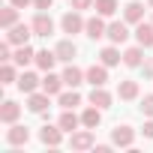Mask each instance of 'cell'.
I'll list each match as a JSON object with an SVG mask.
<instances>
[{"instance_id":"6da1fadb","label":"cell","mask_w":153,"mask_h":153,"mask_svg":"<svg viewBox=\"0 0 153 153\" xmlns=\"http://www.w3.org/2000/svg\"><path fill=\"white\" fill-rule=\"evenodd\" d=\"M30 36H33V27H27V24H12L6 30V42H12V45H27Z\"/></svg>"},{"instance_id":"7a4b0ae2","label":"cell","mask_w":153,"mask_h":153,"mask_svg":"<svg viewBox=\"0 0 153 153\" xmlns=\"http://www.w3.org/2000/svg\"><path fill=\"white\" fill-rule=\"evenodd\" d=\"M33 36H51L54 33V21H51V15L48 12H36V18H33Z\"/></svg>"},{"instance_id":"3957f363","label":"cell","mask_w":153,"mask_h":153,"mask_svg":"<svg viewBox=\"0 0 153 153\" xmlns=\"http://www.w3.org/2000/svg\"><path fill=\"white\" fill-rule=\"evenodd\" d=\"M87 81H90L93 87H102V84L108 81V66H105V63H102V66H96V63H93V66L87 69Z\"/></svg>"},{"instance_id":"277c9868","label":"cell","mask_w":153,"mask_h":153,"mask_svg":"<svg viewBox=\"0 0 153 153\" xmlns=\"http://www.w3.org/2000/svg\"><path fill=\"white\" fill-rule=\"evenodd\" d=\"M84 30H87V36H90V39H99V36H105V33H108V27H105V21H102L99 15H93V18H87V24H84Z\"/></svg>"},{"instance_id":"5b68a950","label":"cell","mask_w":153,"mask_h":153,"mask_svg":"<svg viewBox=\"0 0 153 153\" xmlns=\"http://www.w3.org/2000/svg\"><path fill=\"white\" fill-rule=\"evenodd\" d=\"M39 138H42V144H48V147H57V144L63 141V129H57V126H42Z\"/></svg>"},{"instance_id":"8992f818","label":"cell","mask_w":153,"mask_h":153,"mask_svg":"<svg viewBox=\"0 0 153 153\" xmlns=\"http://www.w3.org/2000/svg\"><path fill=\"white\" fill-rule=\"evenodd\" d=\"M132 138H135V132H132L129 126H117V129L111 132V141H114L117 147H132Z\"/></svg>"},{"instance_id":"52a82bcc","label":"cell","mask_w":153,"mask_h":153,"mask_svg":"<svg viewBox=\"0 0 153 153\" xmlns=\"http://www.w3.org/2000/svg\"><path fill=\"white\" fill-rule=\"evenodd\" d=\"M135 39H138L141 48H150V45H153V24L138 21V27H135Z\"/></svg>"},{"instance_id":"ba28073f","label":"cell","mask_w":153,"mask_h":153,"mask_svg":"<svg viewBox=\"0 0 153 153\" xmlns=\"http://www.w3.org/2000/svg\"><path fill=\"white\" fill-rule=\"evenodd\" d=\"M60 24H63V30H66V33H78V30H84V24H87V21H81V15H78V12H66Z\"/></svg>"},{"instance_id":"9c48e42d","label":"cell","mask_w":153,"mask_h":153,"mask_svg":"<svg viewBox=\"0 0 153 153\" xmlns=\"http://www.w3.org/2000/svg\"><path fill=\"white\" fill-rule=\"evenodd\" d=\"M75 54H78V48H75V42H72V39H63V42L57 45V60L72 63V60H75Z\"/></svg>"},{"instance_id":"30bf717a","label":"cell","mask_w":153,"mask_h":153,"mask_svg":"<svg viewBox=\"0 0 153 153\" xmlns=\"http://www.w3.org/2000/svg\"><path fill=\"white\" fill-rule=\"evenodd\" d=\"M93 147V132L84 129V132H72V150H87Z\"/></svg>"},{"instance_id":"8fae6325","label":"cell","mask_w":153,"mask_h":153,"mask_svg":"<svg viewBox=\"0 0 153 153\" xmlns=\"http://www.w3.org/2000/svg\"><path fill=\"white\" fill-rule=\"evenodd\" d=\"M27 108H30L33 114H45V108H48V93H45V90H42V93H30Z\"/></svg>"},{"instance_id":"7c38bea8","label":"cell","mask_w":153,"mask_h":153,"mask_svg":"<svg viewBox=\"0 0 153 153\" xmlns=\"http://www.w3.org/2000/svg\"><path fill=\"white\" fill-rule=\"evenodd\" d=\"M60 87H63V75H45L42 78V90L48 93V96H54V93H60Z\"/></svg>"},{"instance_id":"4fadbf2b","label":"cell","mask_w":153,"mask_h":153,"mask_svg":"<svg viewBox=\"0 0 153 153\" xmlns=\"http://www.w3.org/2000/svg\"><path fill=\"white\" fill-rule=\"evenodd\" d=\"M84 75H87V72H81L78 66H72V63H69V66H66V72H63V84H69V87H78Z\"/></svg>"},{"instance_id":"5bb4252c","label":"cell","mask_w":153,"mask_h":153,"mask_svg":"<svg viewBox=\"0 0 153 153\" xmlns=\"http://www.w3.org/2000/svg\"><path fill=\"white\" fill-rule=\"evenodd\" d=\"M18 114H21V108H18L12 99H6V102H3V108H0V120H3V123H15V120H18Z\"/></svg>"},{"instance_id":"9a60e30c","label":"cell","mask_w":153,"mask_h":153,"mask_svg":"<svg viewBox=\"0 0 153 153\" xmlns=\"http://www.w3.org/2000/svg\"><path fill=\"white\" fill-rule=\"evenodd\" d=\"M78 123H81V120L75 117L72 108H66V111L60 114V129H63V132H75V129H78Z\"/></svg>"},{"instance_id":"2e32d148","label":"cell","mask_w":153,"mask_h":153,"mask_svg":"<svg viewBox=\"0 0 153 153\" xmlns=\"http://www.w3.org/2000/svg\"><path fill=\"white\" fill-rule=\"evenodd\" d=\"M111 42H126V36H129V30H126V24L123 21H114L111 27H108V33H105Z\"/></svg>"},{"instance_id":"e0dca14e","label":"cell","mask_w":153,"mask_h":153,"mask_svg":"<svg viewBox=\"0 0 153 153\" xmlns=\"http://www.w3.org/2000/svg\"><path fill=\"white\" fill-rule=\"evenodd\" d=\"M12 60H15L18 66H27L30 60H36V51H33L30 45H18V51L12 54Z\"/></svg>"},{"instance_id":"ac0fdd59","label":"cell","mask_w":153,"mask_h":153,"mask_svg":"<svg viewBox=\"0 0 153 153\" xmlns=\"http://www.w3.org/2000/svg\"><path fill=\"white\" fill-rule=\"evenodd\" d=\"M57 63V51H36V66L51 72V66Z\"/></svg>"},{"instance_id":"d6986e66","label":"cell","mask_w":153,"mask_h":153,"mask_svg":"<svg viewBox=\"0 0 153 153\" xmlns=\"http://www.w3.org/2000/svg\"><path fill=\"white\" fill-rule=\"evenodd\" d=\"M99 111H102V108H96V105H93V108H87V111L81 114V123H84L87 129H96V126H99V120H102V114H99Z\"/></svg>"},{"instance_id":"ffe728a7","label":"cell","mask_w":153,"mask_h":153,"mask_svg":"<svg viewBox=\"0 0 153 153\" xmlns=\"http://www.w3.org/2000/svg\"><path fill=\"white\" fill-rule=\"evenodd\" d=\"M27 138H30V132H27L24 126H12V129L6 132V141H9V144H27Z\"/></svg>"},{"instance_id":"44dd1931","label":"cell","mask_w":153,"mask_h":153,"mask_svg":"<svg viewBox=\"0 0 153 153\" xmlns=\"http://www.w3.org/2000/svg\"><path fill=\"white\" fill-rule=\"evenodd\" d=\"M18 87H21L24 93H36V87H39V78H36L33 72H24L21 78H18Z\"/></svg>"},{"instance_id":"7402d4cb","label":"cell","mask_w":153,"mask_h":153,"mask_svg":"<svg viewBox=\"0 0 153 153\" xmlns=\"http://www.w3.org/2000/svg\"><path fill=\"white\" fill-rule=\"evenodd\" d=\"M90 102H93L96 108H108V105H111V93H105L102 87H93V93H90Z\"/></svg>"},{"instance_id":"603a6c76","label":"cell","mask_w":153,"mask_h":153,"mask_svg":"<svg viewBox=\"0 0 153 153\" xmlns=\"http://www.w3.org/2000/svg\"><path fill=\"white\" fill-rule=\"evenodd\" d=\"M15 21H18V6H12V3H9V9H3V12H0V24L9 30Z\"/></svg>"},{"instance_id":"cb8c5ba5","label":"cell","mask_w":153,"mask_h":153,"mask_svg":"<svg viewBox=\"0 0 153 153\" xmlns=\"http://www.w3.org/2000/svg\"><path fill=\"white\" fill-rule=\"evenodd\" d=\"M123 15H126V21H132V24H138V21L144 18V6H141V3H129Z\"/></svg>"},{"instance_id":"d4e9b609","label":"cell","mask_w":153,"mask_h":153,"mask_svg":"<svg viewBox=\"0 0 153 153\" xmlns=\"http://www.w3.org/2000/svg\"><path fill=\"white\" fill-rule=\"evenodd\" d=\"M117 93H120V99H135V96H138V84H135V81H120Z\"/></svg>"},{"instance_id":"484cf974","label":"cell","mask_w":153,"mask_h":153,"mask_svg":"<svg viewBox=\"0 0 153 153\" xmlns=\"http://www.w3.org/2000/svg\"><path fill=\"white\" fill-rule=\"evenodd\" d=\"M96 12L105 15V18H111L117 12V0H96Z\"/></svg>"},{"instance_id":"4316f807","label":"cell","mask_w":153,"mask_h":153,"mask_svg":"<svg viewBox=\"0 0 153 153\" xmlns=\"http://www.w3.org/2000/svg\"><path fill=\"white\" fill-rule=\"evenodd\" d=\"M99 60H102L105 66H117V63H120V51H117V48H102Z\"/></svg>"},{"instance_id":"83f0119b","label":"cell","mask_w":153,"mask_h":153,"mask_svg":"<svg viewBox=\"0 0 153 153\" xmlns=\"http://www.w3.org/2000/svg\"><path fill=\"white\" fill-rule=\"evenodd\" d=\"M123 63H126V66H141V45L123 51Z\"/></svg>"},{"instance_id":"f1b7e54d","label":"cell","mask_w":153,"mask_h":153,"mask_svg":"<svg viewBox=\"0 0 153 153\" xmlns=\"http://www.w3.org/2000/svg\"><path fill=\"white\" fill-rule=\"evenodd\" d=\"M60 105H63V108H75V105H81V96L75 93V87H72V93H60Z\"/></svg>"},{"instance_id":"f546056e","label":"cell","mask_w":153,"mask_h":153,"mask_svg":"<svg viewBox=\"0 0 153 153\" xmlns=\"http://www.w3.org/2000/svg\"><path fill=\"white\" fill-rule=\"evenodd\" d=\"M15 81V69L12 63H3V69H0V84H12Z\"/></svg>"},{"instance_id":"4dcf8cb0","label":"cell","mask_w":153,"mask_h":153,"mask_svg":"<svg viewBox=\"0 0 153 153\" xmlns=\"http://www.w3.org/2000/svg\"><path fill=\"white\" fill-rule=\"evenodd\" d=\"M141 111H144L147 117H153V96H144V102H141Z\"/></svg>"},{"instance_id":"1f68e13d","label":"cell","mask_w":153,"mask_h":153,"mask_svg":"<svg viewBox=\"0 0 153 153\" xmlns=\"http://www.w3.org/2000/svg\"><path fill=\"white\" fill-rule=\"evenodd\" d=\"M9 45H12V42H3V45H0V60H3V63H9V60H12V54H9Z\"/></svg>"},{"instance_id":"d6a6232c","label":"cell","mask_w":153,"mask_h":153,"mask_svg":"<svg viewBox=\"0 0 153 153\" xmlns=\"http://www.w3.org/2000/svg\"><path fill=\"white\" fill-rule=\"evenodd\" d=\"M96 0H72V9H90Z\"/></svg>"},{"instance_id":"836d02e7","label":"cell","mask_w":153,"mask_h":153,"mask_svg":"<svg viewBox=\"0 0 153 153\" xmlns=\"http://www.w3.org/2000/svg\"><path fill=\"white\" fill-rule=\"evenodd\" d=\"M33 3H36V9H39V12H45V9H51L54 0H33Z\"/></svg>"},{"instance_id":"e575fe53","label":"cell","mask_w":153,"mask_h":153,"mask_svg":"<svg viewBox=\"0 0 153 153\" xmlns=\"http://www.w3.org/2000/svg\"><path fill=\"white\" fill-rule=\"evenodd\" d=\"M144 78H153V60L144 63Z\"/></svg>"},{"instance_id":"d590c367","label":"cell","mask_w":153,"mask_h":153,"mask_svg":"<svg viewBox=\"0 0 153 153\" xmlns=\"http://www.w3.org/2000/svg\"><path fill=\"white\" fill-rule=\"evenodd\" d=\"M141 132H144V135H147V138H153V120H147V123H144V129H141Z\"/></svg>"},{"instance_id":"8d00e7d4","label":"cell","mask_w":153,"mask_h":153,"mask_svg":"<svg viewBox=\"0 0 153 153\" xmlns=\"http://www.w3.org/2000/svg\"><path fill=\"white\" fill-rule=\"evenodd\" d=\"M9 3H12V6H18V9H21V6H27V3H30V0H9Z\"/></svg>"},{"instance_id":"74e56055","label":"cell","mask_w":153,"mask_h":153,"mask_svg":"<svg viewBox=\"0 0 153 153\" xmlns=\"http://www.w3.org/2000/svg\"><path fill=\"white\" fill-rule=\"evenodd\" d=\"M147 3H150V6H153V0H147Z\"/></svg>"}]
</instances>
